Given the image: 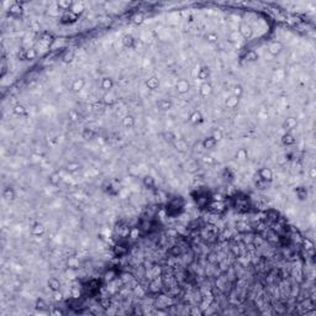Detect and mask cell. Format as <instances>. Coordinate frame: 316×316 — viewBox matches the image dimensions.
Instances as JSON below:
<instances>
[{"label":"cell","instance_id":"obj_1","mask_svg":"<svg viewBox=\"0 0 316 316\" xmlns=\"http://www.w3.org/2000/svg\"><path fill=\"white\" fill-rule=\"evenodd\" d=\"M258 175L263 179V180H266V182H272V179H273V172L272 170H270L269 168H262L259 172H258Z\"/></svg>","mask_w":316,"mask_h":316},{"label":"cell","instance_id":"obj_2","mask_svg":"<svg viewBox=\"0 0 316 316\" xmlns=\"http://www.w3.org/2000/svg\"><path fill=\"white\" fill-rule=\"evenodd\" d=\"M77 19H78V15H75L74 13H72L70 10H67V11H64V14H63V16H62V22L63 24L73 22Z\"/></svg>","mask_w":316,"mask_h":316},{"label":"cell","instance_id":"obj_3","mask_svg":"<svg viewBox=\"0 0 316 316\" xmlns=\"http://www.w3.org/2000/svg\"><path fill=\"white\" fill-rule=\"evenodd\" d=\"M127 251H129L127 249V246H126V245H121V243H119V245H116L114 247V253H115V256H119V257L126 255V253H127Z\"/></svg>","mask_w":316,"mask_h":316},{"label":"cell","instance_id":"obj_4","mask_svg":"<svg viewBox=\"0 0 316 316\" xmlns=\"http://www.w3.org/2000/svg\"><path fill=\"white\" fill-rule=\"evenodd\" d=\"M240 32H241V35L245 38H249L251 36H252V29H251V26H248L246 24H242L240 26Z\"/></svg>","mask_w":316,"mask_h":316},{"label":"cell","instance_id":"obj_5","mask_svg":"<svg viewBox=\"0 0 316 316\" xmlns=\"http://www.w3.org/2000/svg\"><path fill=\"white\" fill-rule=\"evenodd\" d=\"M282 48H283V46H282V44L279 43V42H273V43L269 46L268 51H269V53H270V55L275 56V55H278V53L282 51Z\"/></svg>","mask_w":316,"mask_h":316},{"label":"cell","instance_id":"obj_6","mask_svg":"<svg viewBox=\"0 0 316 316\" xmlns=\"http://www.w3.org/2000/svg\"><path fill=\"white\" fill-rule=\"evenodd\" d=\"M216 141L212 136L211 137H207V138H205L204 141H203V146H204V148H206V149H211V148H214L215 146H216Z\"/></svg>","mask_w":316,"mask_h":316},{"label":"cell","instance_id":"obj_7","mask_svg":"<svg viewBox=\"0 0 316 316\" xmlns=\"http://www.w3.org/2000/svg\"><path fill=\"white\" fill-rule=\"evenodd\" d=\"M9 10H10V14H11V15H14V16H19V15H21V13H22V7H21V5H20L19 3H14V4L10 6V9H9Z\"/></svg>","mask_w":316,"mask_h":316},{"label":"cell","instance_id":"obj_8","mask_svg":"<svg viewBox=\"0 0 316 316\" xmlns=\"http://www.w3.org/2000/svg\"><path fill=\"white\" fill-rule=\"evenodd\" d=\"M211 92H212V87H211V84H209V83H204V84L200 87V94H201L203 96L210 95Z\"/></svg>","mask_w":316,"mask_h":316},{"label":"cell","instance_id":"obj_9","mask_svg":"<svg viewBox=\"0 0 316 316\" xmlns=\"http://www.w3.org/2000/svg\"><path fill=\"white\" fill-rule=\"evenodd\" d=\"M47 284H48V288L51 289V290H53V292H58L59 290L61 284H59V280H57L56 278H51Z\"/></svg>","mask_w":316,"mask_h":316},{"label":"cell","instance_id":"obj_10","mask_svg":"<svg viewBox=\"0 0 316 316\" xmlns=\"http://www.w3.org/2000/svg\"><path fill=\"white\" fill-rule=\"evenodd\" d=\"M85 85V82L84 79H77L74 80V83L72 84V89H73V92H79V90H82Z\"/></svg>","mask_w":316,"mask_h":316},{"label":"cell","instance_id":"obj_11","mask_svg":"<svg viewBox=\"0 0 316 316\" xmlns=\"http://www.w3.org/2000/svg\"><path fill=\"white\" fill-rule=\"evenodd\" d=\"M20 57L22 58V61L24 59H33L36 57V51L35 50H25Z\"/></svg>","mask_w":316,"mask_h":316},{"label":"cell","instance_id":"obj_12","mask_svg":"<svg viewBox=\"0 0 316 316\" xmlns=\"http://www.w3.org/2000/svg\"><path fill=\"white\" fill-rule=\"evenodd\" d=\"M188 89H189V84L185 82V80H179L178 84H177V90L179 93H185L188 92Z\"/></svg>","mask_w":316,"mask_h":316},{"label":"cell","instance_id":"obj_13","mask_svg":"<svg viewBox=\"0 0 316 316\" xmlns=\"http://www.w3.org/2000/svg\"><path fill=\"white\" fill-rule=\"evenodd\" d=\"M295 193H296V196L299 198L300 200H304L306 196H308V192H306V189L304 186H299L295 189Z\"/></svg>","mask_w":316,"mask_h":316},{"label":"cell","instance_id":"obj_14","mask_svg":"<svg viewBox=\"0 0 316 316\" xmlns=\"http://www.w3.org/2000/svg\"><path fill=\"white\" fill-rule=\"evenodd\" d=\"M282 142L284 144H286V146H290V144L295 143V138H294V136H292L290 133H285L283 136V138H282Z\"/></svg>","mask_w":316,"mask_h":316},{"label":"cell","instance_id":"obj_15","mask_svg":"<svg viewBox=\"0 0 316 316\" xmlns=\"http://www.w3.org/2000/svg\"><path fill=\"white\" fill-rule=\"evenodd\" d=\"M84 10V6L82 3H75V4H72V7H70V11L72 13H74L75 15H79L80 13H82Z\"/></svg>","mask_w":316,"mask_h":316},{"label":"cell","instance_id":"obj_16","mask_svg":"<svg viewBox=\"0 0 316 316\" xmlns=\"http://www.w3.org/2000/svg\"><path fill=\"white\" fill-rule=\"evenodd\" d=\"M255 182H256V185H257V188L258 189H266L267 188V185H268V182H266V180H263L262 179L258 174L256 175V178H255Z\"/></svg>","mask_w":316,"mask_h":316},{"label":"cell","instance_id":"obj_17","mask_svg":"<svg viewBox=\"0 0 316 316\" xmlns=\"http://www.w3.org/2000/svg\"><path fill=\"white\" fill-rule=\"evenodd\" d=\"M122 124H124L125 127H132V126L135 125V119H133V116H131V115L125 116V117H124V120H122Z\"/></svg>","mask_w":316,"mask_h":316},{"label":"cell","instance_id":"obj_18","mask_svg":"<svg viewBox=\"0 0 316 316\" xmlns=\"http://www.w3.org/2000/svg\"><path fill=\"white\" fill-rule=\"evenodd\" d=\"M112 85H114V82H112V79H111V78H104V79L101 80V87H103V89H105V90L111 89Z\"/></svg>","mask_w":316,"mask_h":316},{"label":"cell","instance_id":"obj_19","mask_svg":"<svg viewBox=\"0 0 316 316\" xmlns=\"http://www.w3.org/2000/svg\"><path fill=\"white\" fill-rule=\"evenodd\" d=\"M201 120H203V116H201V114L199 111H194L190 115V121L193 124H199V122H201Z\"/></svg>","mask_w":316,"mask_h":316},{"label":"cell","instance_id":"obj_20","mask_svg":"<svg viewBox=\"0 0 316 316\" xmlns=\"http://www.w3.org/2000/svg\"><path fill=\"white\" fill-rule=\"evenodd\" d=\"M147 87L149 88V89H156L158 85H159V82H158V79L156 78V77H152V78H149L148 80H147Z\"/></svg>","mask_w":316,"mask_h":316},{"label":"cell","instance_id":"obj_21","mask_svg":"<svg viewBox=\"0 0 316 316\" xmlns=\"http://www.w3.org/2000/svg\"><path fill=\"white\" fill-rule=\"evenodd\" d=\"M143 184L146 185L147 188H149V189H152L153 186H155V184H156V182H155V179H153L152 177H149V175H146L143 178Z\"/></svg>","mask_w":316,"mask_h":316},{"label":"cell","instance_id":"obj_22","mask_svg":"<svg viewBox=\"0 0 316 316\" xmlns=\"http://www.w3.org/2000/svg\"><path fill=\"white\" fill-rule=\"evenodd\" d=\"M4 198L7 200H14V198H15V193L11 188H6L5 190H4Z\"/></svg>","mask_w":316,"mask_h":316},{"label":"cell","instance_id":"obj_23","mask_svg":"<svg viewBox=\"0 0 316 316\" xmlns=\"http://www.w3.org/2000/svg\"><path fill=\"white\" fill-rule=\"evenodd\" d=\"M44 232V227L42 226V225L37 223V225H35V226L32 227V233L36 235V236H40V235H42Z\"/></svg>","mask_w":316,"mask_h":316},{"label":"cell","instance_id":"obj_24","mask_svg":"<svg viewBox=\"0 0 316 316\" xmlns=\"http://www.w3.org/2000/svg\"><path fill=\"white\" fill-rule=\"evenodd\" d=\"M158 106H159V109H162V110H169L170 107H172V103H170L169 100H161L158 103Z\"/></svg>","mask_w":316,"mask_h":316},{"label":"cell","instance_id":"obj_25","mask_svg":"<svg viewBox=\"0 0 316 316\" xmlns=\"http://www.w3.org/2000/svg\"><path fill=\"white\" fill-rule=\"evenodd\" d=\"M73 58H74V52L73 51H68V52L64 53V56H63L62 59H63L64 63H69V62L73 61Z\"/></svg>","mask_w":316,"mask_h":316},{"label":"cell","instance_id":"obj_26","mask_svg":"<svg viewBox=\"0 0 316 316\" xmlns=\"http://www.w3.org/2000/svg\"><path fill=\"white\" fill-rule=\"evenodd\" d=\"M198 77H199L201 80H205L207 77H209V69H207L206 67H203L199 70V73H198Z\"/></svg>","mask_w":316,"mask_h":316},{"label":"cell","instance_id":"obj_27","mask_svg":"<svg viewBox=\"0 0 316 316\" xmlns=\"http://www.w3.org/2000/svg\"><path fill=\"white\" fill-rule=\"evenodd\" d=\"M83 137H84L85 140H93V138L95 137V132H94L93 130H90V129H87V130H84V132H83Z\"/></svg>","mask_w":316,"mask_h":316},{"label":"cell","instance_id":"obj_28","mask_svg":"<svg viewBox=\"0 0 316 316\" xmlns=\"http://www.w3.org/2000/svg\"><path fill=\"white\" fill-rule=\"evenodd\" d=\"M296 126V120L293 119V117H290V119H286V121L284 122V127L285 129H293Z\"/></svg>","mask_w":316,"mask_h":316},{"label":"cell","instance_id":"obj_29","mask_svg":"<svg viewBox=\"0 0 316 316\" xmlns=\"http://www.w3.org/2000/svg\"><path fill=\"white\" fill-rule=\"evenodd\" d=\"M122 42H124V44H125L126 47H132L135 40H133L132 36H125L124 40H122Z\"/></svg>","mask_w":316,"mask_h":316},{"label":"cell","instance_id":"obj_30","mask_svg":"<svg viewBox=\"0 0 316 316\" xmlns=\"http://www.w3.org/2000/svg\"><path fill=\"white\" fill-rule=\"evenodd\" d=\"M238 104V98L236 96H231L230 99H227V101H226V105L230 106V107H235Z\"/></svg>","mask_w":316,"mask_h":316},{"label":"cell","instance_id":"obj_31","mask_svg":"<svg viewBox=\"0 0 316 316\" xmlns=\"http://www.w3.org/2000/svg\"><path fill=\"white\" fill-rule=\"evenodd\" d=\"M258 58V55L255 52V51H248L247 52V55H246V59L247 61H251V62H253Z\"/></svg>","mask_w":316,"mask_h":316},{"label":"cell","instance_id":"obj_32","mask_svg":"<svg viewBox=\"0 0 316 316\" xmlns=\"http://www.w3.org/2000/svg\"><path fill=\"white\" fill-rule=\"evenodd\" d=\"M14 112L17 114V115H25L26 114V109H25L22 105H16L14 107Z\"/></svg>","mask_w":316,"mask_h":316},{"label":"cell","instance_id":"obj_33","mask_svg":"<svg viewBox=\"0 0 316 316\" xmlns=\"http://www.w3.org/2000/svg\"><path fill=\"white\" fill-rule=\"evenodd\" d=\"M242 93H243V89H242V87L241 85H236L235 87V89H233V96H236V98H240L241 95H242Z\"/></svg>","mask_w":316,"mask_h":316},{"label":"cell","instance_id":"obj_34","mask_svg":"<svg viewBox=\"0 0 316 316\" xmlns=\"http://www.w3.org/2000/svg\"><path fill=\"white\" fill-rule=\"evenodd\" d=\"M304 248L306 249V251H312V247H314V243L309 240V238H306V240H304Z\"/></svg>","mask_w":316,"mask_h":316},{"label":"cell","instance_id":"obj_35","mask_svg":"<svg viewBox=\"0 0 316 316\" xmlns=\"http://www.w3.org/2000/svg\"><path fill=\"white\" fill-rule=\"evenodd\" d=\"M237 230L240 231V232H245V231H247V223L246 222H243V221H241V222H237Z\"/></svg>","mask_w":316,"mask_h":316},{"label":"cell","instance_id":"obj_36","mask_svg":"<svg viewBox=\"0 0 316 316\" xmlns=\"http://www.w3.org/2000/svg\"><path fill=\"white\" fill-rule=\"evenodd\" d=\"M50 180H51V183H52V184H58V183H59V180H61V177H59L58 173H55V174H52V175H51Z\"/></svg>","mask_w":316,"mask_h":316},{"label":"cell","instance_id":"obj_37","mask_svg":"<svg viewBox=\"0 0 316 316\" xmlns=\"http://www.w3.org/2000/svg\"><path fill=\"white\" fill-rule=\"evenodd\" d=\"M46 306H47L46 303H44L42 299H38L37 303H36V308L40 309V310H44V309H46Z\"/></svg>","mask_w":316,"mask_h":316},{"label":"cell","instance_id":"obj_38","mask_svg":"<svg viewBox=\"0 0 316 316\" xmlns=\"http://www.w3.org/2000/svg\"><path fill=\"white\" fill-rule=\"evenodd\" d=\"M138 233H140V229H132V230H130V237H132V238H137L138 237Z\"/></svg>","mask_w":316,"mask_h":316},{"label":"cell","instance_id":"obj_39","mask_svg":"<svg viewBox=\"0 0 316 316\" xmlns=\"http://www.w3.org/2000/svg\"><path fill=\"white\" fill-rule=\"evenodd\" d=\"M212 137H214L216 141L221 140V138H222V132H221L220 130H215V131H214V135H212Z\"/></svg>","mask_w":316,"mask_h":316},{"label":"cell","instance_id":"obj_40","mask_svg":"<svg viewBox=\"0 0 316 316\" xmlns=\"http://www.w3.org/2000/svg\"><path fill=\"white\" fill-rule=\"evenodd\" d=\"M80 168V166L78 164V163H70V164H68V170H70V172H74V170H77V169H79Z\"/></svg>","mask_w":316,"mask_h":316},{"label":"cell","instance_id":"obj_41","mask_svg":"<svg viewBox=\"0 0 316 316\" xmlns=\"http://www.w3.org/2000/svg\"><path fill=\"white\" fill-rule=\"evenodd\" d=\"M207 40H209L210 42H215V41H218V36H216L215 33H207Z\"/></svg>","mask_w":316,"mask_h":316},{"label":"cell","instance_id":"obj_42","mask_svg":"<svg viewBox=\"0 0 316 316\" xmlns=\"http://www.w3.org/2000/svg\"><path fill=\"white\" fill-rule=\"evenodd\" d=\"M133 20H135V22H136V24L142 22V21H143V14H137L136 16L133 17Z\"/></svg>","mask_w":316,"mask_h":316},{"label":"cell","instance_id":"obj_43","mask_svg":"<svg viewBox=\"0 0 316 316\" xmlns=\"http://www.w3.org/2000/svg\"><path fill=\"white\" fill-rule=\"evenodd\" d=\"M170 252H172L173 255H175V256H177V255H179V253H180V249H179V247H178V246H174L172 249H170Z\"/></svg>","mask_w":316,"mask_h":316},{"label":"cell","instance_id":"obj_44","mask_svg":"<svg viewBox=\"0 0 316 316\" xmlns=\"http://www.w3.org/2000/svg\"><path fill=\"white\" fill-rule=\"evenodd\" d=\"M238 158L240 159H245L246 158V152L245 151H240L238 152Z\"/></svg>","mask_w":316,"mask_h":316},{"label":"cell","instance_id":"obj_45","mask_svg":"<svg viewBox=\"0 0 316 316\" xmlns=\"http://www.w3.org/2000/svg\"><path fill=\"white\" fill-rule=\"evenodd\" d=\"M112 275H114V272H110V273H106V275H105V279H106V280H111V279L114 278Z\"/></svg>","mask_w":316,"mask_h":316},{"label":"cell","instance_id":"obj_46","mask_svg":"<svg viewBox=\"0 0 316 316\" xmlns=\"http://www.w3.org/2000/svg\"><path fill=\"white\" fill-rule=\"evenodd\" d=\"M101 305H103V308H109L110 301H109V300H103V301H101Z\"/></svg>","mask_w":316,"mask_h":316},{"label":"cell","instance_id":"obj_47","mask_svg":"<svg viewBox=\"0 0 316 316\" xmlns=\"http://www.w3.org/2000/svg\"><path fill=\"white\" fill-rule=\"evenodd\" d=\"M55 299L56 300H62V294L58 292H55Z\"/></svg>","mask_w":316,"mask_h":316},{"label":"cell","instance_id":"obj_48","mask_svg":"<svg viewBox=\"0 0 316 316\" xmlns=\"http://www.w3.org/2000/svg\"><path fill=\"white\" fill-rule=\"evenodd\" d=\"M53 314H57V315H62L63 312H62L61 310H55V312H53Z\"/></svg>","mask_w":316,"mask_h":316}]
</instances>
